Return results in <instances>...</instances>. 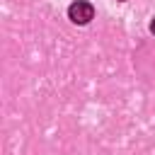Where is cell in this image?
<instances>
[{"instance_id": "cell-2", "label": "cell", "mask_w": 155, "mask_h": 155, "mask_svg": "<svg viewBox=\"0 0 155 155\" xmlns=\"http://www.w3.org/2000/svg\"><path fill=\"white\" fill-rule=\"evenodd\" d=\"M150 31H153V34H155V19H153V22H150Z\"/></svg>"}, {"instance_id": "cell-1", "label": "cell", "mask_w": 155, "mask_h": 155, "mask_svg": "<svg viewBox=\"0 0 155 155\" xmlns=\"http://www.w3.org/2000/svg\"><path fill=\"white\" fill-rule=\"evenodd\" d=\"M68 17H70V22H75V24H87V22L94 17V7H92L90 2H85V0H75V2L68 7Z\"/></svg>"}]
</instances>
